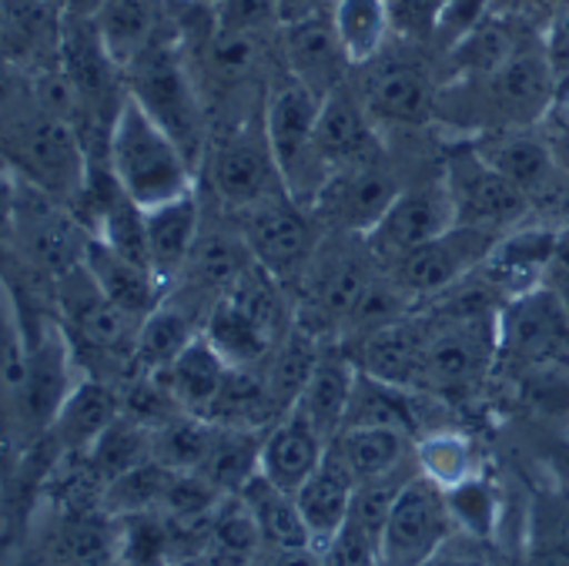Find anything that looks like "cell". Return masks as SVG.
Segmentation results:
<instances>
[{"label":"cell","instance_id":"cell-1","mask_svg":"<svg viewBox=\"0 0 569 566\" xmlns=\"http://www.w3.org/2000/svg\"><path fill=\"white\" fill-rule=\"evenodd\" d=\"M124 85L128 95L178 141V148L191 158V165L201 168V158L211 141L208 105L174 21L148 51H141L124 68Z\"/></svg>","mask_w":569,"mask_h":566},{"label":"cell","instance_id":"cell-2","mask_svg":"<svg viewBox=\"0 0 569 566\" xmlns=\"http://www.w3.org/2000/svg\"><path fill=\"white\" fill-rule=\"evenodd\" d=\"M108 158L121 188L141 205L154 208L194 191V165L178 141L128 95L108 141Z\"/></svg>","mask_w":569,"mask_h":566},{"label":"cell","instance_id":"cell-3","mask_svg":"<svg viewBox=\"0 0 569 566\" xmlns=\"http://www.w3.org/2000/svg\"><path fill=\"white\" fill-rule=\"evenodd\" d=\"M0 161L18 181H28L68 208H74L88 178V151L74 121L41 105L0 128Z\"/></svg>","mask_w":569,"mask_h":566},{"label":"cell","instance_id":"cell-4","mask_svg":"<svg viewBox=\"0 0 569 566\" xmlns=\"http://www.w3.org/2000/svg\"><path fill=\"white\" fill-rule=\"evenodd\" d=\"M442 91L459 95L462 115H472L479 135L502 128H536L556 101L542 48H519L496 71L469 81H449Z\"/></svg>","mask_w":569,"mask_h":566},{"label":"cell","instance_id":"cell-5","mask_svg":"<svg viewBox=\"0 0 569 566\" xmlns=\"http://www.w3.org/2000/svg\"><path fill=\"white\" fill-rule=\"evenodd\" d=\"M319 111H322V98L289 75L268 91L264 115H261V128L274 155V165L281 171L284 191L296 201H309V205L322 188L319 171H316Z\"/></svg>","mask_w":569,"mask_h":566},{"label":"cell","instance_id":"cell-6","mask_svg":"<svg viewBox=\"0 0 569 566\" xmlns=\"http://www.w3.org/2000/svg\"><path fill=\"white\" fill-rule=\"evenodd\" d=\"M496 356L522 369L569 366V306L549 286L509 296L496 316Z\"/></svg>","mask_w":569,"mask_h":566},{"label":"cell","instance_id":"cell-7","mask_svg":"<svg viewBox=\"0 0 569 566\" xmlns=\"http://www.w3.org/2000/svg\"><path fill=\"white\" fill-rule=\"evenodd\" d=\"M442 181L456 208V225L482 228L492 235H509L532 211V198L522 188H516L509 178H502L476 151L472 141H462L459 148H452L442 168Z\"/></svg>","mask_w":569,"mask_h":566},{"label":"cell","instance_id":"cell-8","mask_svg":"<svg viewBox=\"0 0 569 566\" xmlns=\"http://www.w3.org/2000/svg\"><path fill=\"white\" fill-rule=\"evenodd\" d=\"M201 168L208 175L214 198L234 211H248L268 198L289 195L261 125L251 128L241 121L231 131H224L221 138L208 141Z\"/></svg>","mask_w":569,"mask_h":566},{"label":"cell","instance_id":"cell-9","mask_svg":"<svg viewBox=\"0 0 569 566\" xmlns=\"http://www.w3.org/2000/svg\"><path fill=\"white\" fill-rule=\"evenodd\" d=\"M496 356V322L486 326L482 312L452 309L449 322L429 326L426 363H422V393L436 396H466L489 373V359Z\"/></svg>","mask_w":569,"mask_h":566},{"label":"cell","instance_id":"cell-10","mask_svg":"<svg viewBox=\"0 0 569 566\" xmlns=\"http://www.w3.org/2000/svg\"><path fill=\"white\" fill-rule=\"evenodd\" d=\"M241 215V238L254 265H261L268 275L284 281L292 275H302L312 265L319 251V235L316 218L302 208V201H296L292 195H278Z\"/></svg>","mask_w":569,"mask_h":566},{"label":"cell","instance_id":"cell-11","mask_svg":"<svg viewBox=\"0 0 569 566\" xmlns=\"http://www.w3.org/2000/svg\"><path fill=\"white\" fill-rule=\"evenodd\" d=\"M502 235L469 228V225H452L446 235L426 241L422 248L402 255L399 261L389 265V278L399 286L406 299H429L442 296L452 289L456 281L466 275L479 271V265L489 258Z\"/></svg>","mask_w":569,"mask_h":566},{"label":"cell","instance_id":"cell-12","mask_svg":"<svg viewBox=\"0 0 569 566\" xmlns=\"http://www.w3.org/2000/svg\"><path fill=\"white\" fill-rule=\"evenodd\" d=\"M359 98L379 128H419L436 118L439 85L422 61L392 54L386 48L366 64Z\"/></svg>","mask_w":569,"mask_h":566},{"label":"cell","instance_id":"cell-13","mask_svg":"<svg viewBox=\"0 0 569 566\" xmlns=\"http://www.w3.org/2000/svg\"><path fill=\"white\" fill-rule=\"evenodd\" d=\"M456 533V519L446 503V489L416 473L396 496L386 533H382V559L396 566H422L449 536Z\"/></svg>","mask_w":569,"mask_h":566},{"label":"cell","instance_id":"cell-14","mask_svg":"<svg viewBox=\"0 0 569 566\" xmlns=\"http://www.w3.org/2000/svg\"><path fill=\"white\" fill-rule=\"evenodd\" d=\"M452 225H456V208L439 175L436 181L406 185L399 198L389 205V211L379 218V225L366 235V245L379 261L392 265L402 255L422 248L426 241L446 235Z\"/></svg>","mask_w":569,"mask_h":566},{"label":"cell","instance_id":"cell-15","mask_svg":"<svg viewBox=\"0 0 569 566\" xmlns=\"http://www.w3.org/2000/svg\"><path fill=\"white\" fill-rule=\"evenodd\" d=\"M28 349L0 289V503L14 489L18 466L28 453Z\"/></svg>","mask_w":569,"mask_h":566},{"label":"cell","instance_id":"cell-16","mask_svg":"<svg viewBox=\"0 0 569 566\" xmlns=\"http://www.w3.org/2000/svg\"><path fill=\"white\" fill-rule=\"evenodd\" d=\"M382 161L379 125L369 118L359 91L346 81L329 98H322L319 125H316V171L326 185L332 175ZM322 191V188H319Z\"/></svg>","mask_w":569,"mask_h":566},{"label":"cell","instance_id":"cell-17","mask_svg":"<svg viewBox=\"0 0 569 566\" xmlns=\"http://www.w3.org/2000/svg\"><path fill=\"white\" fill-rule=\"evenodd\" d=\"M399 191L402 185L392 175V168L382 161H372V165L332 175L309 208L316 211L319 221L366 238L379 225V218L389 211V205L399 198Z\"/></svg>","mask_w":569,"mask_h":566},{"label":"cell","instance_id":"cell-18","mask_svg":"<svg viewBox=\"0 0 569 566\" xmlns=\"http://www.w3.org/2000/svg\"><path fill=\"white\" fill-rule=\"evenodd\" d=\"M281 54L289 64V75L319 98H329L336 88H342L346 71L352 68L329 11L281 24Z\"/></svg>","mask_w":569,"mask_h":566},{"label":"cell","instance_id":"cell-19","mask_svg":"<svg viewBox=\"0 0 569 566\" xmlns=\"http://www.w3.org/2000/svg\"><path fill=\"white\" fill-rule=\"evenodd\" d=\"M426 342H429V326L402 316V319H392L386 326L362 332L352 359H356L359 373L412 393L422 386Z\"/></svg>","mask_w":569,"mask_h":566},{"label":"cell","instance_id":"cell-20","mask_svg":"<svg viewBox=\"0 0 569 566\" xmlns=\"http://www.w3.org/2000/svg\"><path fill=\"white\" fill-rule=\"evenodd\" d=\"M329 443L316 433V426L299 413L289 409L264 429L258 473L284 493H299V486L316 473Z\"/></svg>","mask_w":569,"mask_h":566},{"label":"cell","instance_id":"cell-21","mask_svg":"<svg viewBox=\"0 0 569 566\" xmlns=\"http://www.w3.org/2000/svg\"><path fill=\"white\" fill-rule=\"evenodd\" d=\"M144 235H148V265L164 289H171L188 268V258L201 235V201L198 191L171 198L164 205L144 208Z\"/></svg>","mask_w":569,"mask_h":566},{"label":"cell","instance_id":"cell-22","mask_svg":"<svg viewBox=\"0 0 569 566\" xmlns=\"http://www.w3.org/2000/svg\"><path fill=\"white\" fill-rule=\"evenodd\" d=\"M476 151L502 175L509 178L516 188H522L529 198L536 195H549L556 178H562V171L556 168L546 141L539 131L532 128H502V131H486L472 138Z\"/></svg>","mask_w":569,"mask_h":566},{"label":"cell","instance_id":"cell-23","mask_svg":"<svg viewBox=\"0 0 569 566\" xmlns=\"http://www.w3.org/2000/svg\"><path fill=\"white\" fill-rule=\"evenodd\" d=\"M84 265L94 275L98 289L131 319L144 322L168 296V289L158 281V275L148 265H138L124 255H118L111 245H104L94 231L84 248Z\"/></svg>","mask_w":569,"mask_h":566},{"label":"cell","instance_id":"cell-24","mask_svg":"<svg viewBox=\"0 0 569 566\" xmlns=\"http://www.w3.org/2000/svg\"><path fill=\"white\" fill-rule=\"evenodd\" d=\"M356 489H359V479L352 476V469L346 466V459L329 446L322 463L316 466V473L299 486L296 493V503H299V513L312 533V543L322 549L339 529L342 523L349 519V509H352V499H356Z\"/></svg>","mask_w":569,"mask_h":566},{"label":"cell","instance_id":"cell-25","mask_svg":"<svg viewBox=\"0 0 569 566\" xmlns=\"http://www.w3.org/2000/svg\"><path fill=\"white\" fill-rule=\"evenodd\" d=\"M556 238L559 231L552 228H512L509 235H502L489 258L479 265V271H486V286L502 289L506 299L542 286V275L556 251Z\"/></svg>","mask_w":569,"mask_h":566},{"label":"cell","instance_id":"cell-26","mask_svg":"<svg viewBox=\"0 0 569 566\" xmlns=\"http://www.w3.org/2000/svg\"><path fill=\"white\" fill-rule=\"evenodd\" d=\"M204 339L221 352L231 369H251L268 359L284 332L271 329L261 316H254L238 296H224L211 306L204 319Z\"/></svg>","mask_w":569,"mask_h":566},{"label":"cell","instance_id":"cell-27","mask_svg":"<svg viewBox=\"0 0 569 566\" xmlns=\"http://www.w3.org/2000/svg\"><path fill=\"white\" fill-rule=\"evenodd\" d=\"M356 379H359V366L349 352L322 349V356L292 409H299L326 443H332L346 426Z\"/></svg>","mask_w":569,"mask_h":566},{"label":"cell","instance_id":"cell-28","mask_svg":"<svg viewBox=\"0 0 569 566\" xmlns=\"http://www.w3.org/2000/svg\"><path fill=\"white\" fill-rule=\"evenodd\" d=\"M164 4L168 0H108L98 11V38L121 71L171 28Z\"/></svg>","mask_w":569,"mask_h":566},{"label":"cell","instance_id":"cell-29","mask_svg":"<svg viewBox=\"0 0 569 566\" xmlns=\"http://www.w3.org/2000/svg\"><path fill=\"white\" fill-rule=\"evenodd\" d=\"M359 483L386 479L416 466V439L389 426H349L329 443Z\"/></svg>","mask_w":569,"mask_h":566},{"label":"cell","instance_id":"cell-30","mask_svg":"<svg viewBox=\"0 0 569 566\" xmlns=\"http://www.w3.org/2000/svg\"><path fill=\"white\" fill-rule=\"evenodd\" d=\"M231 366L221 359V352L204 339V332L158 376L164 379L168 393L174 396V403L181 406V413L208 419L224 379H228Z\"/></svg>","mask_w":569,"mask_h":566},{"label":"cell","instance_id":"cell-31","mask_svg":"<svg viewBox=\"0 0 569 566\" xmlns=\"http://www.w3.org/2000/svg\"><path fill=\"white\" fill-rule=\"evenodd\" d=\"M234 496L251 513L264 549H302V546H316L312 543V533H309V526H306V519L299 513L296 493H284L274 483H268L261 473H254Z\"/></svg>","mask_w":569,"mask_h":566},{"label":"cell","instance_id":"cell-32","mask_svg":"<svg viewBox=\"0 0 569 566\" xmlns=\"http://www.w3.org/2000/svg\"><path fill=\"white\" fill-rule=\"evenodd\" d=\"M201 329H204V322L188 306L164 296V302L138 329L134 373H161V369H168L201 336Z\"/></svg>","mask_w":569,"mask_h":566},{"label":"cell","instance_id":"cell-33","mask_svg":"<svg viewBox=\"0 0 569 566\" xmlns=\"http://www.w3.org/2000/svg\"><path fill=\"white\" fill-rule=\"evenodd\" d=\"M319 356H322V349H319V339L309 326H292L278 339V346L268 352V359L261 363V373H264V383H268V393H271L278 416H284L299 403Z\"/></svg>","mask_w":569,"mask_h":566},{"label":"cell","instance_id":"cell-34","mask_svg":"<svg viewBox=\"0 0 569 566\" xmlns=\"http://www.w3.org/2000/svg\"><path fill=\"white\" fill-rule=\"evenodd\" d=\"M526 566H569V489L559 483L539 489L526 516Z\"/></svg>","mask_w":569,"mask_h":566},{"label":"cell","instance_id":"cell-35","mask_svg":"<svg viewBox=\"0 0 569 566\" xmlns=\"http://www.w3.org/2000/svg\"><path fill=\"white\" fill-rule=\"evenodd\" d=\"M329 18L352 68H366L389 48L392 38L389 0H332Z\"/></svg>","mask_w":569,"mask_h":566},{"label":"cell","instance_id":"cell-36","mask_svg":"<svg viewBox=\"0 0 569 566\" xmlns=\"http://www.w3.org/2000/svg\"><path fill=\"white\" fill-rule=\"evenodd\" d=\"M261 429H234V426H218L211 433L208 453L201 466L194 469L201 479H208L218 493L234 496L254 473H258V456H261Z\"/></svg>","mask_w":569,"mask_h":566},{"label":"cell","instance_id":"cell-37","mask_svg":"<svg viewBox=\"0 0 569 566\" xmlns=\"http://www.w3.org/2000/svg\"><path fill=\"white\" fill-rule=\"evenodd\" d=\"M148 459H154V429L124 413L88 449V466L101 486H111L118 476L138 469Z\"/></svg>","mask_w":569,"mask_h":566},{"label":"cell","instance_id":"cell-38","mask_svg":"<svg viewBox=\"0 0 569 566\" xmlns=\"http://www.w3.org/2000/svg\"><path fill=\"white\" fill-rule=\"evenodd\" d=\"M416 466L439 489H456L466 479L486 473L479 446L459 429H442V433L419 436L416 439Z\"/></svg>","mask_w":569,"mask_h":566},{"label":"cell","instance_id":"cell-39","mask_svg":"<svg viewBox=\"0 0 569 566\" xmlns=\"http://www.w3.org/2000/svg\"><path fill=\"white\" fill-rule=\"evenodd\" d=\"M446 503H449V513H452L459 533H469L482 543H489L496 536V526L502 516V499H499V486L486 473L466 479L456 489H446Z\"/></svg>","mask_w":569,"mask_h":566},{"label":"cell","instance_id":"cell-40","mask_svg":"<svg viewBox=\"0 0 569 566\" xmlns=\"http://www.w3.org/2000/svg\"><path fill=\"white\" fill-rule=\"evenodd\" d=\"M452 0H389L392 34L406 41H432Z\"/></svg>","mask_w":569,"mask_h":566},{"label":"cell","instance_id":"cell-41","mask_svg":"<svg viewBox=\"0 0 569 566\" xmlns=\"http://www.w3.org/2000/svg\"><path fill=\"white\" fill-rule=\"evenodd\" d=\"M326 566H379L382 559V543L369 536L366 529L342 523V529L319 549Z\"/></svg>","mask_w":569,"mask_h":566},{"label":"cell","instance_id":"cell-42","mask_svg":"<svg viewBox=\"0 0 569 566\" xmlns=\"http://www.w3.org/2000/svg\"><path fill=\"white\" fill-rule=\"evenodd\" d=\"M34 105H38L34 75L28 68H21L18 61L0 54V128H8L11 121H18Z\"/></svg>","mask_w":569,"mask_h":566},{"label":"cell","instance_id":"cell-43","mask_svg":"<svg viewBox=\"0 0 569 566\" xmlns=\"http://www.w3.org/2000/svg\"><path fill=\"white\" fill-rule=\"evenodd\" d=\"M539 48H542L546 68H549V78H552L556 98H566L569 95V8H559L552 14Z\"/></svg>","mask_w":569,"mask_h":566},{"label":"cell","instance_id":"cell-44","mask_svg":"<svg viewBox=\"0 0 569 566\" xmlns=\"http://www.w3.org/2000/svg\"><path fill=\"white\" fill-rule=\"evenodd\" d=\"M536 128H539L556 168L562 171V178H569V95L556 98L552 108L546 111V118Z\"/></svg>","mask_w":569,"mask_h":566},{"label":"cell","instance_id":"cell-45","mask_svg":"<svg viewBox=\"0 0 569 566\" xmlns=\"http://www.w3.org/2000/svg\"><path fill=\"white\" fill-rule=\"evenodd\" d=\"M486 546L489 543L456 529L422 566H492V556H489Z\"/></svg>","mask_w":569,"mask_h":566},{"label":"cell","instance_id":"cell-46","mask_svg":"<svg viewBox=\"0 0 569 566\" xmlns=\"http://www.w3.org/2000/svg\"><path fill=\"white\" fill-rule=\"evenodd\" d=\"M542 286H549L566 306H569V228L559 231L556 238V251L549 258V268H546V281Z\"/></svg>","mask_w":569,"mask_h":566},{"label":"cell","instance_id":"cell-47","mask_svg":"<svg viewBox=\"0 0 569 566\" xmlns=\"http://www.w3.org/2000/svg\"><path fill=\"white\" fill-rule=\"evenodd\" d=\"M268 563L264 566H326L319 546H302V549H264Z\"/></svg>","mask_w":569,"mask_h":566},{"label":"cell","instance_id":"cell-48","mask_svg":"<svg viewBox=\"0 0 569 566\" xmlns=\"http://www.w3.org/2000/svg\"><path fill=\"white\" fill-rule=\"evenodd\" d=\"M278 8V21L289 24V21H299V18H312V14H322L332 8V0H274Z\"/></svg>","mask_w":569,"mask_h":566},{"label":"cell","instance_id":"cell-49","mask_svg":"<svg viewBox=\"0 0 569 566\" xmlns=\"http://www.w3.org/2000/svg\"><path fill=\"white\" fill-rule=\"evenodd\" d=\"M546 463H549L556 483H559L562 489H569V436H562V439H556V443L549 446Z\"/></svg>","mask_w":569,"mask_h":566},{"label":"cell","instance_id":"cell-50","mask_svg":"<svg viewBox=\"0 0 569 566\" xmlns=\"http://www.w3.org/2000/svg\"><path fill=\"white\" fill-rule=\"evenodd\" d=\"M104 4H108V0H58V8L64 11V18H81V21H94Z\"/></svg>","mask_w":569,"mask_h":566},{"label":"cell","instance_id":"cell-51","mask_svg":"<svg viewBox=\"0 0 569 566\" xmlns=\"http://www.w3.org/2000/svg\"><path fill=\"white\" fill-rule=\"evenodd\" d=\"M174 566H211V563L201 559V556H194V559H181V563H174Z\"/></svg>","mask_w":569,"mask_h":566},{"label":"cell","instance_id":"cell-52","mask_svg":"<svg viewBox=\"0 0 569 566\" xmlns=\"http://www.w3.org/2000/svg\"><path fill=\"white\" fill-rule=\"evenodd\" d=\"M492 566H526V559H492Z\"/></svg>","mask_w":569,"mask_h":566},{"label":"cell","instance_id":"cell-53","mask_svg":"<svg viewBox=\"0 0 569 566\" xmlns=\"http://www.w3.org/2000/svg\"><path fill=\"white\" fill-rule=\"evenodd\" d=\"M496 4H502V8H519L522 0H496Z\"/></svg>","mask_w":569,"mask_h":566},{"label":"cell","instance_id":"cell-54","mask_svg":"<svg viewBox=\"0 0 569 566\" xmlns=\"http://www.w3.org/2000/svg\"><path fill=\"white\" fill-rule=\"evenodd\" d=\"M379 566H396V563H386V559H379Z\"/></svg>","mask_w":569,"mask_h":566},{"label":"cell","instance_id":"cell-55","mask_svg":"<svg viewBox=\"0 0 569 566\" xmlns=\"http://www.w3.org/2000/svg\"><path fill=\"white\" fill-rule=\"evenodd\" d=\"M168 4H181V0H168Z\"/></svg>","mask_w":569,"mask_h":566}]
</instances>
